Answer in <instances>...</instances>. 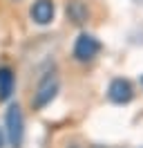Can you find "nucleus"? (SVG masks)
<instances>
[{"label": "nucleus", "instance_id": "obj_1", "mask_svg": "<svg viewBox=\"0 0 143 148\" xmlns=\"http://www.w3.org/2000/svg\"><path fill=\"white\" fill-rule=\"evenodd\" d=\"M5 137L11 148H20L25 141V114L18 103H11L5 112Z\"/></svg>", "mask_w": 143, "mask_h": 148}, {"label": "nucleus", "instance_id": "obj_2", "mask_svg": "<svg viewBox=\"0 0 143 148\" xmlns=\"http://www.w3.org/2000/svg\"><path fill=\"white\" fill-rule=\"evenodd\" d=\"M58 88H61L58 76H56V74H52V72H47L43 79L38 81V85H36V90H34V97H31V108H34V110H43V108H47V106L56 99Z\"/></svg>", "mask_w": 143, "mask_h": 148}, {"label": "nucleus", "instance_id": "obj_3", "mask_svg": "<svg viewBox=\"0 0 143 148\" xmlns=\"http://www.w3.org/2000/svg\"><path fill=\"white\" fill-rule=\"evenodd\" d=\"M98 52H101V40H98L94 34H87V32L78 34L76 43H74V49H72V54H74V58H76L78 63L94 61L98 56Z\"/></svg>", "mask_w": 143, "mask_h": 148}, {"label": "nucleus", "instance_id": "obj_4", "mask_svg": "<svg viewBox=\"0 0 143 148\" xmlns=\"http://www.w3.org/2000/svg\"><path fill=\"white\" fill-rule=\"evenodd\" d=\"M56 16V5H54V0H34V5L29 7V18L34 20L36 25H49Z\"/></svg>", "mask_w": 143, "mask_h": 148}, {"label": "nucleus", "instance_id": "obj_5", "mask_svg": "<svg viewBox=\"0 0 143 148\" xmlns=\"http://www.w3.org/2000/svg\"><path fill=\"white\" fill-rule=\"evenodd\" d=\"M107 97L112 103H118V106H125V103L132 101L134 97V90H132V83L127 79H114L110 88H107Z\"/></svg>", "mask_w": 143, "mask_h": 148}, {"label": "nucleus", "instance_id": "obj_6", "mask_svg": "<svg viewBox=\"0 0 143 148\" xmlns=\"http://www.w3.org/2000/svg\"><path fill=\"white\" fill-rule=\"evenodd\" d=\"M16 90V74L9 65H0V101H9Z\"/></svg>", "mask_w": 143, "mask_h": 148}, {"label": "nucleus", "instance_id": "obj_7", "mask_svg": "<svg viewBox=\"0 0 143 148\" xmlns=\"http://www.w3.org/2000/svg\"><path fill=\"white\" fill-rule=\"evenodd\" d=\"M67 18H69L74 25H85L89 20L87 5L80 2V0H69V2H67Z\"/></svg>", "mask_w": 143, "mask_h": 148}, {"label": "nucleus", "instance_id": "obj_8", "mask_svg": "<svg viewBox=\"0 0 143 148\" xmlns=\"http://www.w3.org/2000/svg\"><path fill=\"white\" fill-rule=\"evenodd\" d=\"M7 146V137H5V128H0V148Z\"/></svg>", "mask_w": 143, "mask_h": 148}, {"label": "nucleus", "instance_id": "obj_9", "mask_svg": "<svg viewBox=\"0 0 143 148\" xmlns=\"http://www.w3.org/2000/svg\"><path fill=\"white\" fill-rule=\"evenodd\" d=\"M69 148H78V146H69Z\"/></svg>", "mask_w": 143, "mask_h": 148}, {"label": "nucleus", "instance_id": "obj_10", "mask_svg": "<svg viewBox=\"0 0 143 148\" xmlns=\"http://www.w3.org/2000/svg\"><path fill=\"white\" fill-rule=\"evenodd\" d=\"M141 85H143V76H141Z\"/></svg>", "mask_w": 143, "mask_h": 148}]
</instances>
